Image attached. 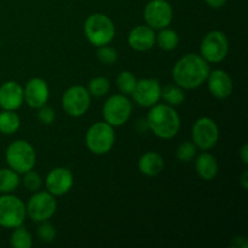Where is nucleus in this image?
I'll return each instance as SVG.
<instances>
[{
	"label": "nucleus",
	"mask_w": 248,
	"mask_h": 248,
	"mask_svg": "<svg viewBox=\"0 0 248 248\" xmlns=\"http://www.w3.org/2000/svg\"><path fill=\"white\" fill-rule=\"evenodd\" d=\"M230 246L235 248H247L248 247V241L245 236H236L230 242Z\"/></svg>",
	"instance_id": "obj_33"
},
{
	"label": "nucleus",
	"mask_w": 248,
	"mask_h": 248,
	"mask_svg": "<svg viewBox=\"0 0 248 248\" xmlns=\"http://www.w3.org/2000/svg\"><path fill=\"white\" fill-rule=\"evenodd\" d=\"M84 33L90 44L96 47L109 45L115 38L114 22L102 12L92 14L85 19Z\"/></svg>",
	"instance_id": "obj_3"
},
{
	"label": "nucleus",
	"mask_w": 248,
	"mask_h": 248,
	"mask_svg": "<svg viewBox=\"0 0 248 248\" xmlns=\"http://www.w3.org/2000/svg\"><path fill=\"white\" fill-rule=\"evenodd\" d=\"M135 103L143 108H150L161 99V84L157 79L137 80L135 90L131 93Z\"/></svg>",
	"instance_id": "obj_13"
},
{
	"label": "nucleus",
	"mask_w": 248,
	"mask_h": 248,
	"mask_svg": "<svg viewBox=\"0 0 248 248\" xmlns=\"http://www.w3.org/2000/svg\"><path fill=\"white\" fill-rule=\"evenodd\" d=\"M27 217L26 203L16 195L1 194L0 196V227L14 229L24 223Z\"/></svg>",
	"instance_id": "obj_7"
},
{
	"label": "nucleus",
	"mask_w": 248,
	"mask_h": 248,
	"mask_svg": "<svg viewBox=\"0 0 248 248\" xmlns=\"http://www.w3.org/2000/svg\"><path fill=\"white\" fill-rule=\"evenodd\" d=\"M165 167L164 157L157 152H147L138 160V170L147 177H156Z\"/></svg>",
	"instance_id": "obj_20"
},
{
	"label": "nucleus",
	"mask_w": 248,
	"mask_h": 248,
	"mask_svg": "<svg viewBox=\"0 0 248 248\" xmlns=\"http://www.w3.org/2000/svg\"><path fill=\"white\" fill-rule=\"evenodd\" d=\"M144 19L150 28H166L173 19V7L167 0H150L144 7Z\"/></svg>",
	"instance_id": "obj_12"
},
{
	"label": "nucleus",
	"mask_w": 248,
	"mask_h": 248,
	"mask_svg": "<svg viewBox=\"0 0 248 248\" xmlns=\"http://www.w3.org/2000/svg\"><path fill=\"white\" fill-rule=\"evenodd\" d=\"M132 102L123 93L111 94L103 104L102 114L106 123L113 127L125 125L132 114Z\"/></svg>",
	"instance_id": "obj_6"
},
{
	"label": "nucleus",
	"mask_w": 248,
	"mask_h": 248,
	"mask_svg": "<svg viewBox=\"0 0 248 248\" xmlns=\"http://www.w3.org/2000/svg\"><path fill=\"white\" fill-rule=\"evenodd\" d=\"M227 1L228 0H205L206 4L212 9H220L227 4Z\"/></svg>",
	"instance_id": "obj_34"
},
{
	"label": "nucleus",
	"mask_w": 248,
	"mask_h": 248,
	"mask_svg": "<svg viewBox=\"0 0 248 248\" xmlns=\"http://www.w3.org/2000/svg\"><path fill=\"white\" fill-rule=\"evenodd\" d=\"M5 160L10 169L23 174L34 169L36 164V152L33 145L23 140L10 143L5 152Z\"/></svg>",
	"instance_id": "obj_4"
},
{
	"label": "nucleus",
	"mask_w": 248,
	"mask_h": 248,
	"mask_svg": "<svg viewBox=\"0 0 248 248\" xmlns=\"http://www.w3.org/2000/svg\"><path fill=\"white\" fill-rule=\"evenodd\" d=\"M195 171L203 181H212L219 172V165L211 153L203 152L195 156Z\"/></svg>",
	"instance_id": "obj_19"
},
{
	"label": "nucleus",
	"mask_w": 248,
	"mask_h": 248,
	"mask_svg": "<svg viewBox=\"0 0 248 248\" xmlns=\"http://www.w3.org/2000/svg\"><path fill=\"white\" fill-rule=\"evenodd\" d=\"M161 98L169 106L177 107L181 106L186 101V94H184L183 89L179 87L178 85L169 84L166 86L161 87Z\"/></svg>",
	"instance_id": "obj_24"
},
{
	"label": "nucleus",
	"mask_w": 248,
	"mask_h": 248,
	"mask_svg": "<svg viewBox=\"0 0 248 248\" xmlns=\"http://www.w3.org/2000/svg\"><path fill=\"white\" fill-rule=\"evenodd\" d=\"M229 52V40L225 33L212 31L203 36L200 45L201 57L208 63H219Z\"/></svg>",
	"instance_id": "obj_9"
},
{
	"label": "nucleus",
	"mask_w": 248,
	"mask_h": 248,
	"mask_svg": "<svg viewBox=\"0 0 248 248\" xmlns=\"http://www.w3.org/2000/svg\"><path fill=\"white\" fill-rule=\"evenodd\" d=\"M57 210L56 196L48 191H35L26 205L27 216L33 222L41 223L51 219Z\"/></svg>",
	"instance_id": "obj_8"
},
{
	"label": "nucleus",
	"mask_w": 248,
	"mask_h": 248,
	"mask_svg": "<svg viewBox=\"0 0 248 248\" xmlns=\"http://www.w3.org/2000/svg\"><path fill=\"white\" fill-rule=\"evenodd\" d=\"M91 104V94L86 87L81 85H73L65 90L62 97V107L65 113L72 118L85 115Z\"/></svg>",
	"instance_id": "obj_11"
},
{
	"label": "nucleus",
	"mask_w": 248,
	"mask_h": 248,
	"mask_svg": "<svg viewBox=\"0 0 248 248\" xmlns=\"http://www.w3.org/2000/svg\"><path fill=\"white\" fill-rule=\"evenodd\" d=\"M207 86L210 93L217 99H227L232 96L234 85L230 75L223 69H216L210 72L207 80Z\"/></svg>",
	"instance_id": "obj_16"
},
{
	"label": "nucleus",
	"mask_w": 248,
	"mask_h": 248,
	"mask_svg": "<svg viewBox=\"0 0 248 248\" xmlns=\"http://www.w3.org/2000/svg\"><path fill=\"white\" fill-rule=\"evenodd\" d=\"M38 119L41 124L44 125H51V124L55 121L56 119V113L51 107L48 106H43L39 108L38 111Z\"/></svg>",
	"instance_id": "obj_32"
},
{
	"label": "nucleus",
	"mask_w": 248,
	"mask_h": 248,
	"mask_svg": "<svg viewBox=\"0 0 248 248\" xmlns=\"http://www.w3.org/2000/svg\"><path fill=\"white\" fill-rule=\"evenodd\" d=\"M210 64L198 53L182 56L172 69L174 84L183 90H194L203 85L210 74Z\"/></svg>",
	"instance_id": "obj_1"
},
{
	"label": "nucleus",
	"mask_w": 248,
	"mask_h": 248,
	"mask_svg": "<svg viewBox=\"0 0 248 248\" xmlns=\"http://www.w3.org/2000/svg\"><path fill=\"white\" fill-rule=\"evenodd\" d=\"M240 183H241V186L245 189V190H247L248 189V173L247 171L244 172V174L241 176V178H240Z\"/></svg>",
	"instance_id": "obj_36"
},
{
	"label": "nucleus",
	"mask_w": 248,
	"mask_h": 248,
	"mask_svg": "<svg viewBox=\"0 0 248 248\" xmlns=\"http://www.w3.org/2000/svg\"><path fill=\"white\" fill-rule=\"evenodd\" d=\"M74 184L73 172L67 167H55L46 177V190L53 196H63L69 193Z\"/></svg>",
	"instance_id": "obj_14"
},
{
	"label": "nucleus",
	"mask_w": 248,
	"mask_h": 248,
	"mask_svg": "<svg viewBox=\"0 0 248 248\" xmlns=\"http://www.w3.org/2000/svg\"><path fill=\"white\" fill-rule=\"evenodd\" d=\"M23 103V87L19 82L10 80L0 86V108L4 110H17Z\"/></svg>",
	"instance_id": "obj_18"
},
{
	"label": "nucleus",
	"mask_w": 248,
	"mask_h": 248,
	"mask_svg": "<svg viewBox=\"0 0 248 248\" xmlns=\"http://www.w3.org/2000/svg\"><path fill=\"white\" fill-rule=\"evenodd\" d=\"M155 43L161 50L173 51L176 50L179 44V35L174 29L166 27V28L160 29L159 33L156 34Z\"/></svg>",
	"instance_id": "obj_22"
},
{
	"label": "nucleus",
	"mask_w": 248,
	"mask_h": 248,
	"mask_svg": "<svg viewBox=\"0 0 248 248\" xmlns=\"http://www.w3.org/2000/svg\"><path fill=\"white\" fill-rule=\"evenodd\" d=\"M91 97L101 98L108 94L110 91V81L106 77H96L92 80H90L89 86L86 87Z\"/></svg>",
	"instance_id": "obj_27"
},
{
	"label": "nucleus",
	"mask_w": 248,
	"mask_h": 248,
	"mask_svg": "<svg viewBox=\"0 0 248 248\" xmlns=\"http://www.w3.org/2000/svg\"><path fill=\"white\" fill-rule=\"evenodd\" d=\"M115 143V131L106 121H98L90 126L85 135L87 149L96 155H104L110 152Z\"/></svg>",
	"instance_id": "obj_5"
},
{
	"label": "nucleus",
	"mask_w": 248,
	"mask_h": 248,
	"mask_svg": "<svg viewBox=\"0 0 248 248\" xmlns=\"http://www.w3.org/2000/svg\"><path fill=\"white\" fill-rule=\"evenodd\" d=\"M24 102L31 108L39 109L45 106L50 98V87L41 78H31L23 87Z\"/></svg>",
	"instance_id": "obj_15"
},
{
	"label": "nucleus",
	"mask_w": 248,
	"mask_h": 248,
	"mask_svg": "<svg viewBox=\"0 0 248 248\" xmlns=\"http://www.w3.org/2000/svg\"><path fill=\"white\" fill-rule=\"evenodd\" d=\"M145 121L148 128L161 140H171L181 130V116L174 107L166 103H156L150 107Z\"/></svg>",
	"instance_id": "obj_2"
},
{
	"label": "nucleus",
	"mask_w": 248,
	"mask_h": 248,
	"mask_svg": "<svg viewBox=\"0 0 248 248\" xmlns=\"http://www.w3.org/2000/svg\"><path fill=\"white\" fill-rule=\"evenodd\" d=\"M10 244L14 248H31L33 246V237L26 228L19 225L14 228L10 237Z\"/></svg>",
	"instance_id": "obj_25"
},
{
	"label": "nucleus",
	"mask_w": 248,
	"mask_h": 248,
	"mask_svg": "<svg viewBox=\"0 0 248 248\" xmlns=\"http://www.w3.org/2000/svg\"><path fill=\"white\" fill-rule=\"evenodd\" d=\"M0 46H1V39H0Z\"/></svg>",
	"instance_id": "obj_37"
},
{
	"label": "nucleus",
	"mask_w": 248,
	"mask_h": 248,
	"mask_svg": "<svg viewBox=\"0 0 248 248\" xmlns=\"http://www.w3.org/2000/svg\"><path fill=\"white\" fill-rule=\"evenodd\" d=\"M21 184L19 173L10 167L0 169V194H11Z\"/></svg>",
	"instance_id": "obj_21"
},
{
	"label": "nucleus",
	"mask_w": 248,
	"mask_h": 248,
	"mask_svg": "<svg viewBox=\"0 0 248 248\" xmlns=\"http://www.w3.org/2000/svg\"><path fill=\"white\" fill-rule=\"evenodd\" d=\"M38 237L44 244H50L56 237V229L48 220L41 222L38 227Z\"/></svg>",
	"instance_id": "obj_31"
},
{
	"label": "nucleus",
	"mask_w": 248,
	"mask_h": 248,
	"mask_svg": "<svg viewBox=\"0 0 248 248\" xmlns=\"http://www.w3.org/2000/svg\"><path fill=\"white\" fill-rule=\"evenodd\" d=\"M21 182L24 188L31 191V193L38 191L41 188V184H43V179H41L40 174L38 172L33 171V170L23 173V178L21 179Z\"/></svg>",
	"instance_id": "obj_29"
},
{
	"label": "nucleus",
	"mask_w": 248,
	"mask_h": 248,
	"mask_svg": "<svg viewBox=\"0 0 248 248\" xmlns=\"http://www.w3.org/2000/svg\"><path fill=\"white\" fill-rule=\"evenodd\" d=\"M240 159H241V161L244 162L245 165L248 164V145L247 144H244L241 149H240Z\"/></svg>",
	"instance_id": "obj_35"
},
{
	"label": "nucleus",
	"mask_w": 248,
	"mask_h": 248,
	"mask_svg": "<svg viewBox=\"0 0 248 248\" xmlns=\"http://www.w3.org/2000/svg\"><path fill=\"white\" fill-rule=\"evenodd\" d=\"M97 58L103 64L113 65L118 61V51L108 45L99 46L98 50H97Z\"/></svg>",
	"instance_id": "obj_30"
},
{
	"label": "nucleus",
	"mask_w": 248,
	"mask_h": 248,
	"mask_svg": "<svg viewBox=\"0 0 248 248\" xmlns=\"http://www.w3.org/2000/svg\"><path fill=\"white\" fill-rule=\"evenodd\" d=\"M21 127V119L15 110L0 111V133L2 135H14Z\"/></svg>",
	"instance_id": "obj_23"
},
{
	"label": "nucleus",
	"mask_w": 248,
	"mask_h": 248,
	"mask_svg": "<svg viewBox=\"0 0 248 248\" xmlns=\"http://www.w3.org/2000/svg\"><path fill=\"white\" fill-rule=\"evenodd\" d=\"M191 140L198 149H212L219 140V128L216 121L208 116L199 118L191 128Z\"/></svg>",
	"instance_id": "obj_10"
},
{
	"label": "nucleus",
	"mask_w": 248,
	"mask_h": 248,
	"mask_svg": "<svg viewBox=\"0 0 248 248\" xmlns=\"http://www.w3.org/2000/svg\"><path fill=\"white\" fill-rule=\"evenodd\" d=\"M136 84H137V79H136L135 74L130 70H123L116 78L118 90L120 91V93L125 94V96H131V93L135 90Z\"/></svg>",
	"instance_id": "obj_26"
},
{
	"label": "nucleus",
	"mask_w": 248,
	"mask_h": 248,
	"mask_svg": "<svg viewBox=\"0 0 248 248\" xmlns=\"http://www.w3.org/2000/svg\"><path fill=\"white\" fill-rule=\"evenodd\" d=\"M155 38H156V34H155L154 29L150 28L147 24H140L130 31L127 43L130 47L135 51L147 52L154 47Z\"/></svg>",
	"instance_id": "obj_17"
},
{
	"label": "nucleus",
	"mask_w": 248,
	"mask_h": 248,
	"mask_svg": "<svg viewBox=\"0 0 248 248\" xmlns=\"http://www.w3.org/2000/svg\"><path fill=\"white\" fill-rule=\"evenodd\" d=\"M196 154H198V148L193 142H183L182 144L178 145L176 150V157L178 161L186 164L195 159Z\"/></svg>",
	"instance_id": "obj_28"
}]
</instances>
